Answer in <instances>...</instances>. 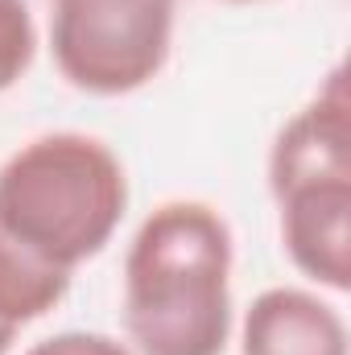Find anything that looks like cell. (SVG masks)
<instances>
[{"mask_svg":"<svg viewBox=\"0 0 351 355\" xmlns=\"http://www.w3.org/2000/svg\"><path fill=\"white\" fill-rule=\"evenodd\" d=\"M178 0H50V50L71 87L132 95L170 58Z\"/></svg>","mask_w":351,"mask_h":355,"instance_id":"3","label":"cell"},{"mask_svg":"<svg viewBox=\"0 0 351 355\" xmlns=\"http://www.w3.org/2000/svg\"><path fill=\"white\" fill-rule=\"evenodd\" d=\"M240 355H348V322L318 293L277 285L248 306Z\"/></svg>","mask_w":351,"mask_h":355,"instance_id":"6","label":"cell"},{"mask_svg":"<svg viewBox=\"0 0 351 355\" xmlns=\"http://www.w3.org/2000/svg\"><path fill=\"white\" fill-rule=\"evenodd\" d=\"M124 207V166L87 132H46L0 166V232L67 272L108 248Z\"/></svg>","mask_w":351,"mask_h":355,"instance_id":"2","label":"cell"},{"mask_svg":"<svg viewBox=\"0 0 351 355\" xmlns=\"http://www.w3.org/2000/svg\"><path fill=\"white\" fill-rule=\"evenodd\" d=\"M343 71H331L318 91L273 141L268 153V190L273 198L298 186L351 182V120Z\"/></svg>","mask_w":351,"mask_h":355,"instance_id":"4","label":"cell"},{"mask_svg":"<svg viewBox=\"0 0 351 355\" xmlns=\"http://www.w3.org/2000/svg\"><path fill=\"white\" fill-rule=\"evenodd\" d=\"M228 4H252V0H228Z\"/></svg>","mask_w":351,"mask_h":355,"instance_id":"11","label":"cell"},{"mask_svg":"<svg viewBox=\"0 0 351 355\" xmlns=\"http://www.w3.org/2000/svg\"><path fill=\"white\" fill-rule=\"evenodd\" d=\"M71 289V272L37 261L21 244H12L0 232V327L21 331L37 318H46Z\"/></svg>","mask_w":351,"mask_h":355,"instance_id":"7","label":"cell"},{"mask_svg":"<svg viewBox=\"0 0 351 355\" xmlns=\"http://www.w3.org/2000/svg\"><path fill=\"white\" fill-rule=\"evenodd\" d=\"M12 339H17V335H12V331H4V327H0V355H8V347H12Z\"/></svg>","mask_w":351,"mask_h":355,"instance_id":"10","label":"cell"},{"mask_svg":"<svg viewBox=\"0 0 351 355\" xmlns=\"http://www.w3.org/2000/svg\"><path fill=\"white\" fill-rule=\"evenodd\" d=\"M25 355H132L120 339L99 335V331H62L42 343H33Z\"/></svg>","mask_w":351,"mask_h":355,"instance_id":"9","label":"cell"},{"mask_svg":"<svg viewBox=\"0 0 351 355\" xmlns=\"http://www.w3.org/2000/svg\"><path fill=\"white\" fill-rule=\"evenodd\" d=\"M232 227L207 202H162L124 257V331L137 355H223Z\"/></svg>","mask_w":351,"mask_h":355,"instance_id":"1","label":"cell"},{"mask_svg":"<svg viewBox=\"0 0 351 355\" xmlns=\"http://www.w3.org/2000/svg\"><path fill=\"white\" fill-rule=\"evenodd\" d=\"M281 244L298 272L348 293L351 289V182H318L277 194Z\"/></svg>","mask_w":351,"mask_h":355,"instance_id":"5","label":"cell"},{"mask_svg":"<svg viewBox=\"0 0 351 355\" xmlns=\"http://www.w3.org/2000/svg\"><path fill=\"white\" fill-rule=\"evenodd\" d=\"M37 54V29L25 0H0V95L12 87Z\"/></svg>","mask_w":351,"mask_h":355,"instance_id":"8","label":"cell"}]
</instances>
